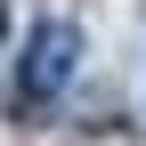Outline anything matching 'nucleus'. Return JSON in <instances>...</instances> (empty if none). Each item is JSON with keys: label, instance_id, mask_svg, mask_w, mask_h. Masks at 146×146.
Segmentation results:
<instances>
[{"label": "nucleus", "instance_id": "obj_2", "mask_svg": "<svg viewBox=\"0 0 146 146\" xmlns=\"http://www.w3.org/2000/svg\"><path fill=\"white\" fill-rule=\"evenodd\" d=\"M0 33H8V8H0Z\"/></svg>", "mask_w": 146, "mask_h": 146}, {"label": "nucleus", "instance_id": "obj_1", "mask_svg": "<svg viewBox=\"0 0 146 146\" xmlns=\"http://www.w3.org/2000/svg\"><path fill=\"white\" fill-rule=\"evenodd\" d=\"M73 65H81V33H73L65 16H41V25L25 33V57H16V89L41 106V98H57L73 81Z\"/></svg>", "mask_w": 146, "mask_h": 146}]
</instances>
